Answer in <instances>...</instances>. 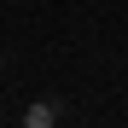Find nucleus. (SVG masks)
Masks as SVG:
<instances>
[{"label":"nucleus","instance_id":"1","mask_svg":"<svg viewBox=\"0 0 128 128\" xmlns=\"http://www.w3.org/2000/svg\"><path fill=\"white\" fill-rule=\"evenodd\" d=\"M24 128H58V111H52V105H29V111H24Z\"/></svg>","mask_w":128,"mask_h":128}]
</instances>
